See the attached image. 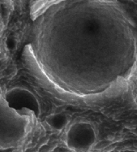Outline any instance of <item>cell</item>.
Wrapping results in <instances>:
<instances>
[{
	"label": "cell",
	"instance_id": "cell-1",
	"mask_svg": "<svg viewBox=\"0 0 137 152\" xmlns=\"http://www.w3.org/2000/svg\"><path fill=\"white\" fill-rule=\"evenodd\" d=\"M96 141V133L91 124L77 122L72 125L66 134V145L75 152H87Z\"/></svg>",
	"mask_w": 137,
	"mask_h": 152
},
{
	"label": "cell",
	"instance_id": "cell-2",
	"mask_svg": "<svg viewBox=\"0 0 137 152\" xmlns=\"http://www.w3.org/2000/svg\"><path fill=\"white\" fill-rule=\"evenodd\" d=\"M6 100L10 107L21 110L28 109L38 116L41 113L40 104L35 96L24 88H14L6 94Z\"/></svg>",
	"mask_w": 137,
	"mask_h": 152
},
{
	"label": "cell",
	"instance_id": "cell-3",
	"mask_svg": "<svg viewBox=\"0 0 137 152\" xmlns=\"http://www.w3.org/2000/svg\"><path fill=\"white\" fill-rule=\"evenodd\" d=\"M46 122L53 130L61 131L69 122V118L65 113H56L46 117Z\"/></svg>",
	"mask_w": 137,
	"mask_h": 152
},
{
	"label": "cell",
	"instance_id": "cell-4",
	"mask_svg": "<svg viewBox=\"0 0 137 152\" xmlns=\"http://www.w3.org/2000/svg\"><path fill=\"white\" fill-rule=\"evenodd\" d=\"M6 45H7V48L9 50H14L17 47V41L16 39L14 38H9L7 40V42H6Z\"/></svg>",
	"mask_w": 137,
	"mask_h": 152
}]
</instances>
